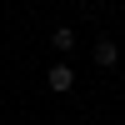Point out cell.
<instances>
[{"label": "cell", "instance_id": "cell-1", "mask_svg": "<svg viewBox=\"0 0 125 125\" xmlns=\"http://www.w3.org/2000/svg\"><path fill=\"white\" fill-rule=\"evenodd\" d=\"M45 85H50V90H70V85H75V70H70V65H50Z\"/></svg>", "mask_w": 125, "mask_h": 125}, {"label": "cell", "instance_id": "cell-2", "mask_svg": "<svg viewBox=\"0 0 125 125\" xmlns=\"http://www.w3.org/2000/svg\"><path fill=\"white\" fill-rule=\"evenodd\" d=\"M115 60H120L115 40H100V45H95V65H115Z\"/></svg>", "mask_w": 125, "mask_h": 125}, {"label": "cell", "instance_id": "cell-3", "mask_svg": "<svg viewBox=\"0 0 125 125\" xmlns=\"http://www.w3.org/2000/svg\"><path fill=\"white\" fill-rule=\"evenodd\" d=\"M50 40H55V50H70V45H75V30H70V25H60Z\"/></svg>", "mask_w": 125, "mask_h": 125}]
</instances>
